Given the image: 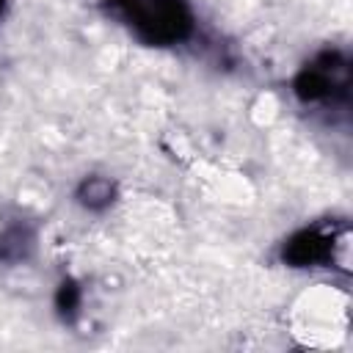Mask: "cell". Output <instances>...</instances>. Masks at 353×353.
Listing matches in <instances>:
<instances>
[{
  "label": "cell",
  "mask_w": 353,
  "mask_h": 353,
  "mask_svg": "<svg viewBox=\"0 0 353 353\" xmlns=\"http://www.w3.org/2000/svg\"><path fill=\"white\" fill-rule=\"evenodd\" d=\"M110 11L149 44H176L193 30L185 0H110Z\"/></svg>",
  "instance_id": "6da1fadb"
},
{
  "label": "cell",
  "mask_w": 353,
  "mask_h": 353,
  "mask_svg": "<svg viewBox=\"0 0 353 353\" xmlns=\"http://www.w3.org/2000/svg\"><path fill=\"white\" fill-rule=\"evenodd\" d=\"M331 248H334V243L328 234H323L317 229H306V232H298L295 237H290L281 256L292 268H312V265L328 262Z\"/></svg>",
  "instance_id": "7a4b0ae2"
},
{
  "label": "cell",
  "mask_w": 353,
  "mask_h": 353,
  "mask_svg": "<svg viewBox=\"0 0 353 353\" xmlns=\"http://www.w3.org/2000/svg\"><path fill=\"white\" fill-rule=\"evenodd\" d=\"M334 91V80L328 74V66H309L298 74L295 80V94L303 99V102H317V99H325L328 94Z\"/></svg>",
  "instance_id": "3957f363"
},
{
  "label": "cell",
  "mask_w": 353,
  "mask_h": 353,
  "mask_svg": "<svg viewBox=\"0 0 353 353\" xmlns=\"http://www.w3.org/2000/svg\"><path fill=\"white\" fill-rule=\"evenodd\" d=\"M77 199L88 210H105L113 201V185L105 176H88V179H83V185L77 190Z\"/></svg>",
  "instance_id": "277c9868"
},
{
  "label": "cell",
  "mask_w": 353,
  "mask_h": 353,
  "mask_svg": "<svg viewBox=\"0 0 353 353\" xmlns=\"http://www.w3.org/2000/svg\"><path fill=\"white\" fill-rule=\"evenodd\" d=\"M28 248H30V237H28V232H22V229H8V232L0 237V256L8 259V262L22 259V256L28 254Z\"/></svg>",
  "instance_id": "5b68a950"
},
{
  "label": "cell",
  "mask_w": 353,
  "mask_h": 353,
  "mask_svg": "<svg viewBox=\"0 0 353 353\" xmlns=\"http://www.w3.org/2000/svg\"><path fill=\"white\" fill-rule=\"evenodd\" d=\"M55 303H58L61 314L72 317V314L77 312V306H80V287H77L74 281H63V284L58 287V298H55Z\"/></svg>",
  "instance_id": "8992f818"
}]
</instances>
